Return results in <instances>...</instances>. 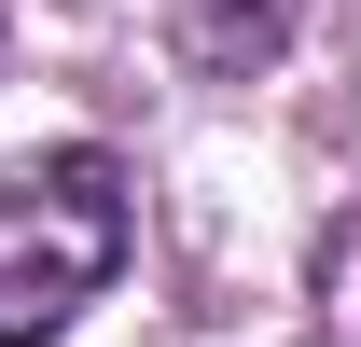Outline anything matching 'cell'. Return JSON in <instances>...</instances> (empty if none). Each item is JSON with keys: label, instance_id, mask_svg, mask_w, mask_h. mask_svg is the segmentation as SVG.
Instances as JSON below:
<instances>
[{"label": "cell", "instance_id": "1", "mask_svg": "<svg viewBox=\"0 0 361 347\" xmlns=\"http://www.w3.org/2000/svg\"><path fill=\"white\" fill-rule=\"evenodd\" d=\"M126 236H139V195L97 139L14 153L0 167V347H56L126 278Z\"/></svg>", "mask_w": 361, "mask_h": 347}, {"label": "cell", "instance_id": "2", "mask_svg": "<svg viewBox=\"0 0 361 347\" xmlns=\"http://www.w3.org/2000/svg\"><path fill=\"white\" fill-rule=\"evenodd\" d=\"M153 28H167V56L195 84H264L292 56V28H306V0H153Z\"/></svg>", "mask_w": 361, "mask_h": 347}, {"label": "cell", "instance_id": "3", "mask_svg": "<svg viewBox=\"0 0 361 347\" xmlns=\"http://www.w3.org/2000/svg\"><path fill=\"white\" fill-rule=\"evenodd\" d=\"M306 334L361 347V209H334V236H319V264H306Z\"/></svg>", "mask_w": 361, "mask_h": 347}]
</instances>
